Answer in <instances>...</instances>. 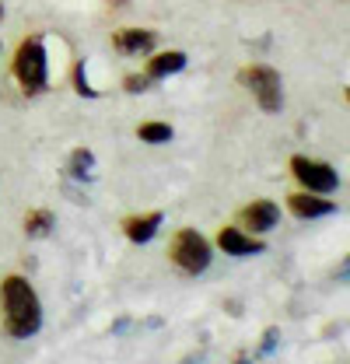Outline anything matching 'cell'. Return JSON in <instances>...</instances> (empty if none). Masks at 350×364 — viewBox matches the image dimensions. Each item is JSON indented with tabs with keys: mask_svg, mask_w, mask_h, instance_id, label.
I'll return each mask as SVG.
<instances>
[{
	"mask_svg": "<svg viewBox=\"0 0 350 364\" xmlns=\"http://www.w3.org/2000/svg\"><path fill=\"white\" fill-rule=\"evenodd\" d=\"M186 67V53H179V49H169V53H158V56H151L147 60V77L151 81H158V77H172Z\"/></svg>",
	"mask_w": 350,
	"mask_h": 364,
	"instance_id": "11",
	"label": "cell"
},
{
	"mask_svg": "<svg viewBox=\"0 0 350 364\" xmlns=\"http://www.w3.org/2000/svg\"><path fill=\"white\" fill-rule=\"evenodd\" d=\"M169 259H172L186 277H196V273H203L211 267L214 252H211V242H207L196 228H182V231H175L172 245H169Z\"/></svg>",
	"mask_w": 350,
	"mask_h": 364,
	"instance_id": "3",
	"label": "cell"
},
{
	"mask_svg": "<svg viewBox=\"0 0 350 364\" xmlns=\"http://www.w3.org/2000/svg\"><path fill=\"white\" fill-rule=\"evenodd\" d=\"M14 77L25 95H43L49 88V67H46L43 36H28L14 53Z\"/></svg>",
	"mask_w": 350,
	"mask_h": 364,
	"instance_id": "2",
	"label": "cell"
},
{
	"mask_svg": "<svg viewBox=\"0 0 350 364\" xmlns=\"http://www.w3.org/2000/svg\"><path fill=\"white\" fill-rule=\"evenodd\" d=\"M182 364H203V354H189V358H186Z\"/></svg>",
	"mask_w": 350,
	"mask_h": 364,
	"instance_id": "17",
	"label": "cell"
},
{
	"mask_svg": "<svg viewBox=\"0 0 350 364\" xmlns=\"http://www.w3.org/2000/svg\"><path fill=\"white\" fill-rule=\"evenodd\" d=\"M0 305H4V329H7V336L28 340V336H36L43 329V301H39L36 287L25 277H18V273L4 277Z\"/></svg>",
	"mask_w": 350,
	"mask_h": 364,
	"instance_id": "1",
	"label": "cell"
},
{
	"mask_svg": "<svg viewBox=\"0 0 350 364\" xmlns=\"http://www.w3.org/2000/svg\"><path fill=\"white\" fill-rule=\"evenodd\" d=\"M218 245L228 252V256H256L262 252V242L256 235H249V231H242V228L228 225L218 231Z\"/></svg>",
	"mask_w": 350,
	"mask_h": 364,
	"instance_id": "7",
	"label": "cell"
},
{
	"mask_svg": "<svg viewBox=\"0 0 350 364\" xmlns=\"http://www.w3.org/2000/svg\"><path fill=\"white\" fill-rule=\"evenodd\" d=\"M161 221H165V214H161V210H151V214H140V218H127V221H123V231H127L130 242L144 245V242H151V238L158 235Z\"/></svg>",
	"mask_w": 350,
	"mask_h": 364,
	"instance_id": "10",
	"label": "cell"
},
{
	"mask_svg": "<svg viewBox=\"0 0 350 364\" xmlns=\"http://www.w3.org/2000/svg\"><path fill=\"white\" fill-rule=\"evenodd\" d=\"M137 136H140L144 144H169V140H172V127H169V123H140Z\"/></svg>",
	"mask_w": 350,
	"mask_h": 364,
	"instance_id": "14",
	"label": "cell"
},
{
	"mask_svg": "<svg viewBox=\"0 0 350 364\" xmlns=\"http://www.w3.org/2000/svg\"><path fill=\"white\" fill-rule=\"evenodd\" d=\"M123 88L130 91V95H137V91H147V88H151V77H147V74H144V77H140V74H130V77L123 81Z\"/></svg>",
	"mask_w": 350,
	"mask_h": 364,
	"instance_id": "16",
	"label": "cell"
},
{
	"mask_svg": "<svg viewBox=\"0 0 350 364\" xmlns=\"http://www.w3.org/2000/svg\"><path fill=\"white\" fill-rule=\"evenodd\" d=\"M277 343H280V329H277V326H270V329L262 333V347H260V358H270V354L277 350Z\"/></svg>",
	"mask_w": 350,
	"mask_h": 364,
	"instance_id": "15",
	"label": "cell"
},
{
	"mask_svg": "<svg viewBox=\"0 0 350 364\" xmlns=\"http://www.w3.org/2000/svg\"><path fill=\"white\" fill-rule=\"evenodd\" d=\"M53 231V214L49 210H28L25 214V235L28 238H46Z\"/></svg>",
	"mask_w": 350,
	"mask_h": 364,
	"instance_id": "13",
	"label": "cell"
},
{
	"mask_svg": "<svg viewBox=\"0 0 350 364\" xmlns=\"http://www.w3.org/2000/svg\"><path fill=\"white\" fill-rule=\"evenodd\" d=\"M238 81L256 95L262 112H280V105H284V85H280V74H277L273 67L253 63V67H245V70L238 74Z\"/></svg>",
	"mask_w": 350,
	"mask_h": 364,
	"instance_id": "4",
	"label": "cell"
},
{
	"mask_svg": "<svg viewBox=\"0 0 350 364\" xmlns=\"http://www.w3.org/2000/svg\"><path fill=\"white\" fill-rule=\"evenodd\" d=\"M91 168H95V154L88 151V147H78L70 158H67V176L70 179H91Z\"/></svg>",
	"mask_w": 350,
	"mask_h": 364,
	"instance_id": "12",
	"label": "cell"
},
{
	"mask_svg": "<svg viewBox=\"0 0 350 364\" xmlns=\"http://www.w3.org/2000/svg\"><path fill=\"white\" fill-rule=\"evenodd\" d=\"M242 225L249 228V235H266V231H273L280 225V210L270 200H256L242 210Z\"/></svg>",
	"mask_w": 350,
	"mask_h": 364,
	"instance_id": "6",
	"label": "cell"
},
{
	"mask_svg": "<svg viewBox=\"0 0 350 364\" xmlns=\"http://www.w3.org/2000/svg\"><path fill=\"white\" fill-rule=\"evenodd\" d=\"M291 172H295V179L302 182L308 193H336V186H340V176H336L333 165L305 158V154L291 158Z\"/></svg>",
	"mask_w": 350,
	"mask_h": 364,
	"instance_id": "5",
	"label": "cell"
},
{
	"mask_svg": "<svg viewBox=\"0 0 350 364\" xmlns=\"http://www.w3.org/2000/svg\"><path fill=\"white\" fill-rule=\"evenodd\" d=\"M287 207H291V214L295 218H326V214H333L336 210V203L333 200H322L319 193H308V189H302V193H291L287 196Z\"/></svg>",
	"mask_w": 350,
	"mask_h": 364,
	"instance_id": "8",
	"label": "cell"
},
{
	"mask_svg": "<svg viewBox=\"0 0 350 364\" xmlns=\"http://www.w3.org/2000/svg\"><path fill=\"white\" fill-rule=\"evenodd\" d=\"M154 43H158V36L147 32V28H123V32L112 36V46H116L123 56H147V53L154 49Z\"/></svg>",
	"mask_w": 350,
	"mask_h": 364,
	"instance_id": "9",
	"label": "cell"
},
{
	"mask_svg": "<svg viewBox=\"0 0 350 364\" xmlns=\"http://www.w3.org/2000/svg\"><path fill=\"white\" fill-rule=\"evenodd\" d=\"M0 18H4V4H0Z\"/></svg>",
	"mask_w": 350,
	"mask_h": 364,
	"instance_id": "19",
	"label": "cell"
},
{
	"mask_svg": "<svg viewBox=\"0 0 350 364\" xmlns=\"http://www.w3.org/2000/svg\"><path fill=\"white\" fill-rule=\"evenodd\" d=\"M235 364H253V361H245V358H238V361H235Z\"/></svg>",
	"mask_w": 350,
	"mask_h": 364,
	"instance_id": "18",
	"label": "cell"
}]
</instances>
